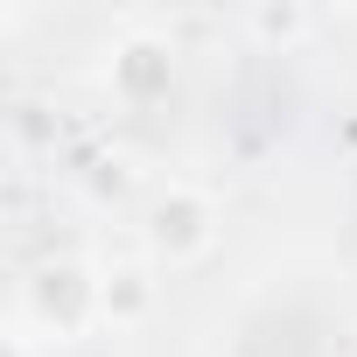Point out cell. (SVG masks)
Here are the masks:
<instances>
[{"mask_svg": "<svg viewBox=\"0 0 357 357\" xmlns=\"http://www.w3.org/2000/svg\"><path fill=\"white\" fill-rule=\"evenodd\" d=\"M105 308L140 315V308H147V280H140V273H119V287H105Z\"/></svg>", "mask_w": 357, "mask_h": 357, "instance_id": "7a4b0ae2", "label": "cell"}, {"mask_svg": "<svg viewBox=\"0 0 357 357\" xmlns=\"http://www.w3.org/2000/svg\"><path fill=\"white\" fill-rule=\"evenodd\" d=\"M197 225H204V211H197V204H161V211H154V238H161L168 252H197V245H204V231H197Z\"/></svg>", "mask_w": 357, "mask_h": 357, "instance_id": "6da1fadb", "label": "cell"}]
</instances>
